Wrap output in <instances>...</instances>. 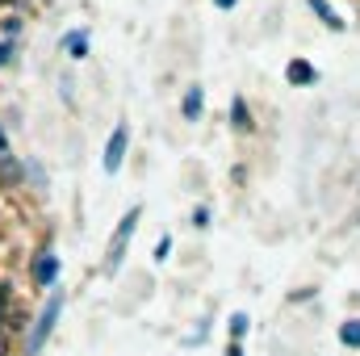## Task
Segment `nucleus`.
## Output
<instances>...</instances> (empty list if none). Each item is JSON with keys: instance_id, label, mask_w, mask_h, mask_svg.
Wrapping results in <instances>:
<instances>
[{"instance_id": "nucleus-1", "label": "nucleus", "mask_w": 360, "mask_h": 356, "mask_svg": "<svg viewBox=\"0 0 360 356\" xmlns=\"http://www.w3.org/2000/svg\"><path fill=\"white\" fill-rule=\"evenodd\" d=\"M59 314H63V293H51V298H46V306H42V314H38V323H34V331H30V344H25V352H30V356L42 352V344H46V336L55 331Z\"/></svg>"}, {"instance_id": "nucleus-2", "label": "nucleus", "mask_w": 360, "mask_h": 356, "mask_svg": "<svg viewBox=\"0 0 360 356\" xmlns=\"http://www.w3.org/2000/svg\"><path fill=\"white\" fill-rule=\"evenodd\" d=\"M134 227H139V210H130L122 222H117V235L109 239V268L122 265V252H126V243H130V235H134Z\"/></svg>"}, {"instance_id": "nucleus-3", "label": "nucleus", "mask_w": 360, "mask_h": 356, "mask_svg": "<svg viewBox=\"0 0 360 356\" xmlns=\"http://www.w3.org/2000/svg\"><path fill=\"white\" fill-rule=\"evenodd\" d=\"M126 139H130L126 126H117V130L109 134V147H105V172H117V168H122V160H126Z\"/></svg>"}, {"instance_id": "nucleus-4", "label": "nucleus", "mask_w": 360, "mask_h": 356, "mask_svg": "<svg viewBox=\"0 0 360 356\" xmlns=\"http://www.w3.org/2000/svg\"><path fill=\"white\" fill-rule=\"evenodd\" d=\"M34 276H38V285H55V276H59V260H55L51 252H42V256L34 260Z\"/></svg>"}, {"instance_id": "nucleus-5", "label": "nucleus", "mask_w": 360, "mask_h": 356, "mask_svg": "<svg viewBox=\"0 0 360 356\" xmlns=\"http://www.w3.org/2000/svg\"><path fill=\"white\" fill-rule=\"evenodd\" d=\"M285 76H289V84H314V68H310L306 59H293Z\"/></svg>"}, {"instance_id": "nucleus-6", "label": "nucleus", "mask_w": 360, "mask_h": 356, "mask_svg": "<svg viewBox=\"0 0 360 356\" xmlns=\"http://www.w3.org/2000/svg\"><path fill=\"white\" fill-rule=\"evenodd\" d=\"M310 8H314V13H319V17H323L327 25H331V30H344V21H340V13H335V8H331L327 0H310Z\"/></svg>"}, {"instance_id": "nucleus-7", "label": "nucleus", "mask_w": 360, "mask_h": 356, "mask_svg": "<svg viewBox=\"0 0 360 356\" xmlns=\"http://www.w3.org/2000/svg\"><path fill=\"white\" fill-rule=\"evenodd\" d=\"M184 117H188V122H197V117H201V89L184 92Z\"/></svg>"}, {"instance_id": "nucleus-8", "label": "nucleus", "mask_w": 360, "mask_h": 356, "mask_svg": "<svg viewBox=\"0 0 360 356\" xmlns=\"http://www.w3.org/2000/svg\"><path fill=\"white\" fill-rule=\"evenodd\" d=\"M231 117H235V126H239V130H248V126H252V113H248L243 96H235V101H231Z\"/></svg>"}, {"instance_id": "nucleus-9", "label": "nucleus", "mask_w": 360, "mask_h": 356, "mask_svg": "<svg viewBox=\"0 0 360 356\" xmlns=\"http://www.w3.org/2000/svg\"><path fill=\"white\" fill-rule=\"evenodd\" d=\"M340 340H344L348 348H360V319H348V323L340 327Z\"/></svg>"}, {"instance_id": "nucleus-10", "label": "nucleus", "mask_w": 360, "mask_h": 356, "mask_svg": "<svg viewBox=\"0 0 360 356\" xmlns=\"http://www.w3.org/2000/svg\"><path fill=\"white\" fill-rule=\"evenodd\" d=\"M68 55L72 59H84L89 55V38L84 34H68Z\"/></svg>"}, {"instance_id": "nucleus-11", "label": "nucleus", "mask_w": 360, "mask_h": 356, "mask_svg": "<svg viewBox=\"0 0 360 356\" xmlns=\"http://www.w3.org/2000/svg\"><path fill=\"white\" fill-rule=\"evenodd\" d=\"M243 331H248V314H235V319H231V336H235V340H239V336H243Z\"/></svg>"}, {"instance_id": "nucleus-12", "label": "nucleus", "mask_w": 360, "mask_h": 356, "mask_svg": "<svg viewBox=\"0 0 360 356\" xmlns=\"http://www.w3.org/2000/svg\"><path fill=\"white\" fill-rule=\"evenodd\" d=\"M8 51H13V46L4 42V46H0V63H8Z\"/></svg>"}, {"instance_id": "nucleus-13", "label": "nucleus", "mask_w": 360, "mask_h": 356, "mask_svg": "<svg viewBox=\"0 0 360 356\" xmlns=\"http://www.w3.org/2000/svg\"><path fill=\"white\" fill-rule=\"evenodd\" d=\"M214 4H218V8H235V0H214Z\"/></svg>"}, {"instance_id": "nucleus-14", "label": "nucleus", "mask_w": 360, "mask_h": 356, "mask_svg": "<svg viewBox=\"0 0 360 356\" xmlns=\"http://www.w3.org/2000/svg\"><path fill=\"white\" fill-rule=\"evenodd\" d=\"M8 352V340H4V331H0V356Z\"/></svg>"}, {"instance_id": "nucleus-15", "label": "nucleus", "mask_w": 360, "mask_h": 356, "mask_svg": "<svg viewBox=\"0 0 360 356\" xmlns=\"http://www.w3.org/2000/svg\"><path fill=\"white\" fill-rule=\"evenodd\" d=\"M231 356H239V348H231Z\"/></svg>"}, {"instance_id": "nucleus-16", "label": "nucleus", "mask_w": 360, "mask_h": 356, "mask_svg": "<svg viewBox=\"0 0 360 356\" xmlns=\"http://www.w3.org/2000/svg\"><path fill=\"white\" fill-rule=\"evenodd\" d=\"M0 147H4V139H0Z\"/></svg>"}]
</instances>
